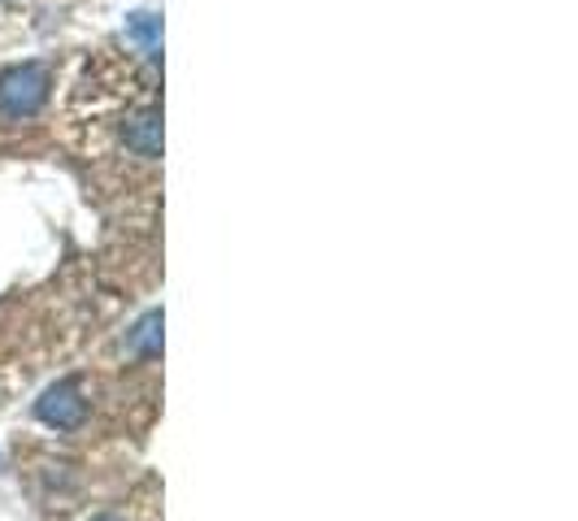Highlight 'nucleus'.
I'll list each match as a JSON object with an SVG mask.
<instances>
[{
	"mask_svg": "<svg viewBox=\"0 0 578 521\" xmlns=\"http://www.w3.org/2000/svg\"><path fill=\"white\" fill-rule=\"evenodd\" d=\"M52 96V70L45 61H22L0 75V118H36Z\"/></svg>",
	"mask_w": 578,
	"mask_h": 521,
	"instance_id": "1",
	"label": "nucleus"
},
{
	"mask_svg": "<svg viewBox=\"0 0 578 521\" xmlns=\"http://www.w3.org/2000/svg\"><path fill=\"white\" fill-rule=\"evenodd\" d=\"M36 417H40L45 426H52V431H79L84 417H88V400H84L79 379H57L52 387L40 391Z\"/></svg>",
	"mask_w": 578,
	"mask_h": 521,
	"instance_id": "2",
	"label": "nucleus"
},
{
	"mask_svg": "<svg viewBox=\"0 0 578 521\" xmlns=\"http://www.w3.org/2000/svg\"><path fill=\"white\" fill-rule=\"evenodd\" d=\"M123 144H127V153H135L139 161H157L161 157V109L157 105L131 109L123 118Z\"/></svg>",
	"mask_w": 578,
	"mask_h": 521,
	"instance_id": "3",
	"label": "nucleus"
},
{
	"mask_svg": "<svg viewBox=\"0 0 578 521\" xmlns=\"http://www.w3.org/2000/svg\"><path fill=\"white\" fill-rule=\"evenodd\" d=\"M161 331H166L161 308H148L131 331H127V352L139 356V361H157V356H161Z\"/></svg>",
	"mask_w": 578,
	"mask_h": 521,
	"instance_id": "4",
	"label": "nucleus"
},
{
	"mask_svg": "<svg viewBox=\"0 0 578 521\" xmlns=\"http://www.w3.org/2000/svg\"><path fill=\"white\" fill-rule=\"evenodd\" d=\"M127 40H131L139 52L157 57V48H161V18H157V13H148V9H135V13H127Z\"/></svg>",
	"mask_w": 578,
	"mask_h": 521,
	"instance_id": "5",
	"label": "nucleus"
},
{
	"mask_svg": "<svg viewBox=\"0 0 578 521\" xmlns=\"http://www.w3.org/2000/svg\"><path fill=\"white\" fill-rule=\"evenodd\" d=\"M91 521H123V518H114V513H100V518H91Z\"/></svg>",
	"mask_w": 578,
	"mask_h": 521,
	"instance_id": "6",
	"label": "nucleus"
}]
</instances>
